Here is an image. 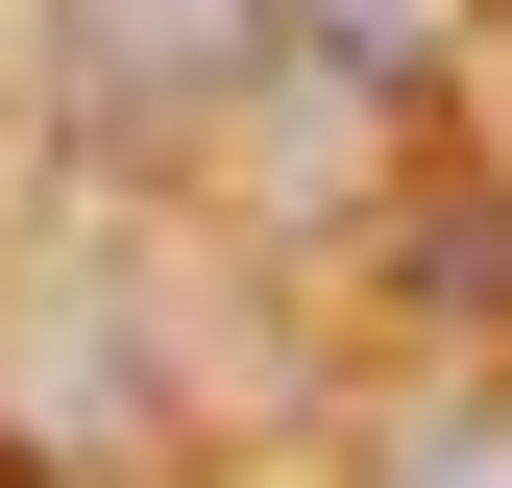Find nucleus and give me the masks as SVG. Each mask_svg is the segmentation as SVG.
Instances as JSON below:
<instances>
[{
    "instance_id": "1",
    "label": "nucleus",
    "mask_w": 512,
    "mask_h": 488,
    "mask_svg": "<svg viewBox=\"0 0 512 488\" xmlns=\"http://www.w3.org/2000/svg\"><path fill=\"white\" fill-rule=\"evenodd\" d=\"M269 49V0H74V74L98 98H220Z\"/></svg>"
}]
</instances>
